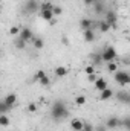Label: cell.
Masks as SVG:
<instances>
[{"instance_id":"cell-1","label":"cell","mask_w":130,"mask_h":131,"mask_svg":"<svg viewBox=\"0 0 130 131\" xmlns=\"http://www.w3.org/2000/svg\"><path fill=\"white\" fill-rule=\"evenodd\" d=\"M67 116H69V110L66 107V102L60 101V99L55 101L52 104V107H51V117H52V121L60 122L61 119H66Z\"/></svg>"},{"instance_id":"cell-9","label":"cell","mask_w":130,"mask_h":131,"mask_svg":"<svg viewBox=\"0 0 130 131\" xmlns=\"http://www.w3.org/2000/svg\"><path fill=\"white\" fill-rule=\"evenodd\" d=\"M20 38H23L25 41H29V40H34V35H32V31L29 28H23L22 32H20Z\"/></svg>"},{"instance_id":"cell-25","label":"cell","mask_w":130,"mask_h":131,"mask_svg":"<svg viewBox=\"0 0 130 131\" xmlns=\"http://www.w3.org/2000/svg\"><path fill=\"white\" fill-rule=\"evenodd\" d=\"M9 110H11V107H9L8 104H5V102L2 101V102H0V114H6V113H8Z\"/></svg>"},{"instance_id":"cell-14","label":"cell","mask_w":130,"mask_h":131,"mask_svg":"<svg viewBox=\"0 0 130 131\" xmlns=\"http://www.w3.org/2000/svg\"><path fill=\"white\" fill-rule=\"evenodd\" d=\"M112 96H113V90L106 89V90H103V92L99 93V101H107V99H110Z\"/></svg>"},{"instance_id":"cell-31","label":"cell","mask_w":130,"mask_h":131,"mask_svg":"<svg viewBox=\"0 0 130 131\" xmlns=\"http://www.w3.org/2000/svg\"><path fill=\"white\" fill-rule=\"evenodd\" d=\"M84 73H86V75H92V73H95V67H94V66H86Z\"/></svg>"},{"instance_id":"cell-8","label":"cell","mask_w":130,"mask_h":131,"mask_svg":"<svg viewBox=\"0 0 130 131\" xmlns=\"http://www.w3.org/2000/svg\"><path fill=\"white\" fill-rule=\"evenodd\" d=\"M95 89H97L98 92L101 93L103 90H106V89H109V85H107V81L104 79V78H98L97 82H95Z\"/></svg>"},{"instance_id":"cell-17","label":"cell","mask_w":130,"mask_h":131,"mask_svg":"<svg viewBox=\"0 0 130 131\" xmlns=\"http://www.w3.org/2000/svg\"><path fill=\"white\" fill-rule=\"evenodd\" d=\"M73 102H75V105H78V107H83V105H86V102H87V99L84 95H80V96H77V98L73 99Z\"/></svg>"},{"instance_id":"cell-38","label":"cell","mask_w":130,"mask_h":131,"mask_svg":"<svg viewBox=\"0 0 130 131\" xmlns=\"http://www.w3.org/2000/svg\"><path fill=\"white\" fill-rule=\"evenodd\" d=\"M129 104H130V99H129Z\"/></svg>"},{"instance_id":"cell-16","label":"cell","mask_w":130,"mask_h":131,"mask_svg":"<svg viewBox=\"0 0 130 131\" xmlns=\"http://www.w3.org/2000/svg\"><path fill=\"white\" fill-rule=\"evenodd\" d=\"M54 73H55V76H57V78H63V76L67 75V69H66L64 66H58V67L55 69V72H54Z\"/></svg>"},{"instance_id":"cell-28","label":"cell","mask_w":130,"mask_h":131,"mask_svg":"<svg viewBox=\"0 0 130 131\" xmlns=\"http://www.w3.org/2000/svg\"><path fill=\"white\" fill-rule=\"evenodd\" d=\"M49 84H51V78H49V76L46 75V76H44V78H43V79L40 81V85H43V87H48Z\"/></svg>"},{"instance_id":"cell-19","label":"cell","mask_w":130,"mask_h":131,"mask_svg":"<svg viewBox=\"0 0 130 131\" xmlns=\"http://www.w3.org/2000/svg\"><path fill=\"white\" fill-rule=\"evenodd\" d=\"M54 6L55 5H52L51 2H43L40 5V11H54Z\"/></svg>"},{"instance_id":"cell-32","label":"cell","mask_w":130,"mask_h":131,"mask_svg":"<svg viewBox=\"0 0 130 131\" xmlns=\"http://www.w3.org/2000/svg\"><path fill=\"white\" fill-rule=\"evenodd\" d=\"M20 32H22V29H20L18 26H12V28L9 29V34H11V35H17V34H20Z\"/></svg>"},{"instance_id":"cell-21","label":"cell","mask_w":130,"mask_h":131,"mask_svg":"<svg viewBox=\"0 0 130 131\" xmlns=\"http://www.w3.org/2000/svg\"><path fill=\"white\" fill-rule=\"evenodd\" d=\"M94 11H95V14L101 15V14L104 12V5H103L101 2H97V3L94 5Z\"/></svg>"},{"instance_id":"cell-13","label":"cell","mask_w":130,"mask_h":131,"mask_svg":"<svg viewBox=\"0 0 130 131\" xmlns=\"http://www.w3.org/2000/svg\"><path fill=\"white\" fill-rule=\"evenodd\" d=\"M98 29H99L103 34H106V32H109V31L112 29V26H110L106 20H101V21H98Z\"/></svg>"},{"instance_id":"cell-36","label":"cell","mask_w":130,"mask_h":131,"mask_svg":"<svg viewBox=\"0 0 130 131\" xmlns=\"http://www.w3.org/2000/svg\"><path fill=\"white\" fill-rule=\"evenodd\" d=\"M83 2H84V5H86V6H94L98 0H83Z\"/></svg>"},{"instance_id":"cell-26","label":"cell","mask_w":130,"mask_h":131,"mask_svg":"<svg viewBox=\"0 0 130 131\" xmlns=\"http://www.w3.org/2000/svg\"><path fill=\"white\" fill-rule=\"evenodd\" d=\"M121 127H123L124 130L130 131V117H124V119H121Z\"/></svg>"},{"instance_id":"cell-5","label":"cell","mask_w":130,"mask_h":131,"mask_svg":"<svg viewBox=\"0 0 130 131\" xmlns=\"http://www.w3.org/2000/svg\"><path fill=\"white\" fill-rule=\"evenodd\" d=\"M106 21L112 26V29H115V28H116V21H118L116 14H115L113 11H107V12H106Z\"/></svg>"},{"instance_id":"cell-4","label":"cell","mask_w":130,"mask_h":131,"mask_svg":"<svg viewBox=\"0 0 130 131\" xmlns=\"http://www.w3.org/2000/svg\"><path fill=\"white\" fill-rule=\"evenodd\" d=\"M40 5H41V3H38L37 0H28V2L25 3V11H26L28 14H34V12L40 11Z\"/></svg>"},{"instance_id":"cell-37","label":"cell","mask_w":130,"mask_h":131,"mask_svg":"<svg viewBox=\"0 0 130 131\" xmlns=\"http://www.w3.org/2000/svg\"><path fill=\"white\" fill-rule=\"evenodd\" d=\"M109 128L106 127V124L104 125H98V127H95V131H107Z\"/></svg>"},{"instance_id":"cell-3","label":"cell","mask_w":130,"mask_h":131,"mask_svg":"<svg viewBox=\"0 0 130 131\" xmlns=\"http://www.w3.org/2000/svg\"><path fill=\"white\" fill-rule=\"evenodd\" d=\"M115 81L119 84V85H127L130 84V75L127 72H123V70H118V72H115Z\"/></svg>"},{"instance_id":"cell-34","label":"cell","mask_w":130,"mask_h":131,"mask_svg":"<svg viewBox=\"0 0 130 131\" xmlns=\"http://www.w3.org/2000/svg\"><path fill=\"white\" fill-rule=\"evenodd\" d=\"M101 61H103V53H98V55H94V63H95V64H99V63H101Z\"/></svg>"},{"instance_id":"cell-22","label":"cell","mask_w":130,"mask_h":131,"mask_svg":"<svg viewBox=\"0 0 130 131\" xmlns=\"http://www.w3.org/2000/svg\"><path fill=\"white\" fill-rule=\"evenodd\" d=\"M44 76H46V72L40 69V70H37V72H35V75H34V81H38V82H40Z\"/></svg>"},{"instance_id":"cell-12","label":"cell","mask_w":130,"mask_h":131,"mask_svg":"<svg viewBox=\"0 0 130 131\" xmlns=\"http://www.w3.org/2000/svg\"><path fill=\"white\" fill-rule=\"evenodd\" d=\"M83 38H84L86 43H92V41L95 40V32H94V29H87V31H84Z\"/></svg>"},{"instance_id":"cell-23","label":"cell","mask_w":130,"mask_h":131,"mask_svg":"<svg viewBox=\"0 0 130 131\" xmlns=\"http://www.w3.org/2000/svg\"><path fill=\"white\" fill-rule=\"evenodd\" d=\"M9 124H11L9 117H8L6 114H0V125H2V127H9Z\"/></svg>"},{"instance_id":"cell-24","label":"cell","mask_w":130,"mask_h":131,"mask_svg":"<svg viewBox=\"0 0 130 131\" xmlns=\"http://www.w3.org/2000/svg\"><path fill=\"white\" fill-rule=\"evenodd\" d=\"M107 72H110V73H115V72H118V64H116L115 61H110V63H107Z\"/></svg>"},{"instance_id":"cell-6","label":"cell","mask_w":130,"mask_h":131,"mask_svg":"<svg viewBox=\"0 0 130 131\" xmlns=\"http://www.w3.org/2000/svg\"><path fill=\"white\" fill-rule=\"evenodd\" d=\"M106 127L110 128V130H116V128L121 127V119H118V117H109L106 121Z\"/></svg>"},{"instance_id":"cell-30","label":"cell","mask_w":130,"mask_h":131,"mask_svg":"<svg viewBox=\"0 0 130 131\" xmlns=\"http://www.w3.org/2000/svg\"><path fill=\"white\" fill-rule=\"evenodd\" d=\"M61 14H63V8L55 5V6H54V15L57 17V15H61Z\"/></svg>"},{"instance_id":"cell-33","label":"cell","mask_w":130,"mask_h":131,"mask_svg":"<svg viewBox=\"0 0 130 131\" xmlns=\"http://www.w3.org/2000/svg\"><path fill=\"white\" fill-rule=\"evenodd\" d=\"M83 131H95V127L92 125V124H89V122H84V128Z\"/></svg>"},{"instance_id":"cell-35","label":"cell","mask_w":130,"mask_h":131,"mask_svg":"<svg viewBox=\"0 0 130 131\" xmlns=\"http://www.w3.org/2000/svg\"><path fill=\"white\" fill-rule=\"evenodd\" d=\"M97 79H98V76L95 75V73H92V75H87V81H89V82H97Z\"/></svg>"},{"instance_id":"cell-20","label":"cell","mask_w":130,"mask_h":131,"mask_svg":"<svg viewBox=\"0 0 130 131\" xmlns=\"http://www.w3.org/2000/svg\"><path fill=\"white\" fill-rule=\"evenodd\" d=\"M116 96H118V99H119L121 102H124V104H129V99H130V95H129V93H126V92H119Z\"/></svg>"},{"instance_id":"cell-7","label":"cell","mask_w":130,"mask_h":131,"mask_svg":"<svg viewBox=\"0 0 130 131\" xmlns=\"http://www.w3.org/2000/svg\"><path fill=\"white\" fill-rule=\"evenodd\" d=\"M70 128H72V131H83L84 122L81 119H72L70 121Z\"/></svg>"},{"instance_id":"cell-18","label":"cell","mask_w":130,"mask_h":131,"mask_svg":"<svg viewBox=\"0 0 130 131\" xmlns=\"http://www.w3.org/2000/svg\"><path fill=\"white\" fill-rule=\"evenodd\" d=\"M32 44H34V47H35L37 50H40V49H43V46H44V41H43V38L37 37V38H34Z\"/></svg>"},{"instance_id":"cell-10","label":"cell","mask_w":130,"mask_h":131,"mask_svg":"<svg viewBox=\"0 0 130 131\" xmlns=\"http://www.w3.org/2000/svg\"><path fill=\"white\" fill-rule=\"evenodd\" d=\"M80 26H81V29L84 32L87 29H94V21L89 20V18H83V20H80Z\"/></svg>"},{"instance_id":"cell-27","label":"cell","mask_w":130,"mask_h":131,"mask_svg":"<svg viewBox=\"0 0 130 131\" xmlns=\"http://www.w3.org/2000/svg\"><path fill=\"white\" fill-rule=\"evenodd\" d=\"M25 46H26V41L23 38H17L15 40V47L17 49H25Z\"/></svg>"},{"instance_id":"cell-29","label":"cell","mask_w":130,"mask_h":131,"mask_svg":"<svg viewBox=\"0 0 130 131\" xmlns=\"http://www.w3.org/2000/svg\"><path fill=\"white\" fill-rule=\"evenodd\" d=\"M28 111L29 113H35L37 111V102H29L28 104Z\"/></svg>"},{"instance_id":"cell-11","label":"cell","mask_w":130,"mask_h":131,"mask_svg":"<svg viewBox=\"0 0 130 131\" xmlns=\"http://www.w3.org/2000/svg\"><path fill=\"white\" fill-rule=\"evenodd\" d=\"M3 102H5V104H8V105L12 108V107H14V104L17 102V95H15V93H9V95H6L5 99H3Z\"/></svg>"},{"instance_id":"cell-15","label":"cell","mask_w":130,"mask_h":131,"mask_svg":"<svg viewBox=\"0 0 130 131\" xmlns=\"http://www.w3.org/2000/svg\"><path fill=\"white\" fill-rule=\"evenodd\" d=\"M40 15H41V18L46 20V21H51L52 18H55L54 11H40Z\"/></svg>"},{"instance_id":"cell-2","label":"cell","mask_w":130,"mask_h":131,"mask_svg":"<svg viewBox=\"0 0 130 131\" xmlns=\"http://www.w3.org/2000/svg\"><path fill=\"white\" fill-rule=\"evenodd\" d=\"M101 53H103V61H104V63H110V61H113V60L116 58V55H118V53H116V49L112 47V46L106 47Z\"/></svg>"}]
</instances>
